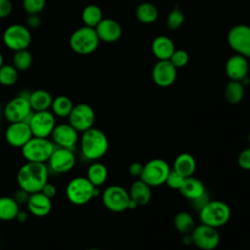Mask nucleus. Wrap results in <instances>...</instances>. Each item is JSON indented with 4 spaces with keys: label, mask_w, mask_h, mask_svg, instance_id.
Wrapping results in <instances>:
<instances>
[{
    "label": "nucleus",
    "mask_w": 250,
    "mask_h": 250,
    "mask_svg": "<svg viewBox=\"0 0 250 250\" xmlns=\"http://www.w3.org/2000/svg\"><path fill=\"white\" fill-rule=\"evenodd\" d=\"M3 64H4V58H3L2 53L0 52V67H1Z\"/></svg>",
    "instance_id": "obj_47"
},
{
    "label": "nucleus",
    "mask_w": 250,
    "mask_h": 250,
    "mask_svg": "<svg viewBox=\"0 0 250 250\" xmlns=\"http://www.w3.org/2000/svg\"><path fill=\"white\" fill-rule=\"evenodd\" d=\"M27 123L32 136L39 138H49L57 125L56 116L50 110L33 111Z\"/></svg>",
    "instance_id": "obj_11"
},
{
    "label": "nucleus",
    "mask_w": 250,
    "mask_h": 250,
    "mask_svg": "<svg viewBox=\"0 0 250 250\" xmlns=\"http://www.w3.org/2000/svg\"><path fill=\"white\" fill-rule=\"evenodd\" d=\"M32 55L27 49L17 51L13 56V65L17 68L18 71H25L29 69L32 65Z\"/></svg>",
    "instance_id": "obj_33"
},
{
    "label": "nucleus",
    "mask_w": 250,
    "mask_h": 250,
    "mask_svg": "<svg viewBox=\"0 0 250 250\" xmlns=\"http://www.w3.org/2000/svg\"><path fill=\"white\" fill-rule=\"evenodd\" d=\"M248 142L250 144V131H249V134H248Z\"/></svg>",
    "instance_id": "obj_49"
},
{
    "label": "nucleus",
    "mask_w": 250,
    "mask_h": 250,
    "mask_svg": "<svg viewBox=\"0 0 250 250\" xmlns=\"http://www.w3.org/2000/svg\"><path fill=\"white\" fill-rule=\"evenodd\" d=\"M100 40L104 42H114L121 36V26L112 19H103L95 27Z\"/></svg>",
    "instance_id": "obj_20"
},
{
    "label": "nucleus",
    "mask_w": 250,
    "mask_h": 250,
    "mask_svg": "<svg viewBox=\"0 0 250 250\" xmlns=\"http://www.w3.org/2000/svg\"><path fill=\"white\" fill-rule=\"evenodd\" d=\"M5 140L13 147H22L33 136L30 127L25 121L10 122L4 134Z\"/></svg>",
    "instance_id": "obj_15"
},
{
    "label": "nucleus",
    "mask_w": 250,
    "mask_h": 250,
    "mask_svg": "<svg viewBox=\"0 0 250 250\" xmlns=\"http://www.w3.org/2000/svg\"><path fill=\"white\" fill-rule=\"evenodd\" d=\"M229 46L239 55L250 58V27L244 24L235 25L228 35Z\"/></svg>",
    "instance_id": "obj_16"
},
{
    "label": "nucleus",
    "mask_w": 250,
    "mask_h": 250,
    "mask_svg": "<svg viewBox=\"0 0 250 250\" xmlns=\"http://www.w3.org/2000/svg\"><path fill=\"white\" fill-rule=\"evenodd\" d=\"M100 39L93 27L82 26L71 34L69 45L73 52L79 55H88L93 53L99 46Z\"/></svg>",
    "instance_id": "obj_6"
},
{
    "label": "nucleus",
    "mask_w": 250,
    "mask_h": 250,
    "mask_svg": "<svg viewBox=\"0 0 250 250\" xmlns=\"http://www.w3.org/2000/svg\"><path fill=\"white\" fill-rule=\"evenodd\" d=\"M3 41L6 47L14 52L25 50L31 43V33L25 25L19 23L12 24L5 29Z\"/></svg>",
    "instance_id": "obj_9"
},
{
    "label": "nucleus",
    "mask_w": 250,
    "mask_h": 250,
    "mask_svg": "<svg viewBox=\"0 0 250 250\" xmlns=\"http://www.w3.org/2000/svg\"><path fill=\"white\" fill-rule=\"evenodd\" d=\"M192 243L201 250H213L220 242V234L216 228L201 224L190 233Z\"/></svg>",
    "instance_id": "obj_14"
},
{
    "label": "nucleus",
    "mask_w": 250,
    "mask_h": 250,
    "mask_svg": "<svg viewBox=\"0 0 250 250\" xmlns=\"http://www.w3.org/2000/svg\"><path fill=\"white\" fill-rule=\"evenodd\" d=\"M19 211V203L13 196H0V221L15 220Z\"/></svg>",
    "instance_id": "obj_27"
},
{
    "label": "nucleus",
    "mask_w": 250,
    "mask_h": 250,
    "mask_svg": "<svg viewBox=\"0 0 250 250\" xmlns=\"http://www.w3.org/2000/svg\"><path fill=\"white\" fill-rule=\"evenodd\" d=\"M184 180H185V178L183 176H181L176 171L171 170L167 179H166V181H165V184L173 189H180V188L183 185Z\"/></svg>",
    "instance_id": "obj_39"
},
{
    "label": "nucleus",
    "mask_w": 250,
    "mask_h": 250,
    "mask_svg": "<svg viewBox=\"0 0 250 250\" xmlns=\"http://www.w3.org/2000/svg\"><path fill=\"white\" fill-rule=\"evenodd\" d=\"M129 195L138 206L146 205L151 199V187L139 179L132 184Z\"/></svg>",
    "instance_id": "obj_23"
},
{
    "label": "nucleus",
    "mask_w": 250,
    "mask_h": 250,
    "mask_svg": "<svg viewBox=\"0 0 250 250\" xmlns=\"http://www.w3.org/2000/svg\"><path fill=\"white\" fill-rule=\"evenodd\" d=\"M244 96V88L240 81L231 80L225 88V97L230 104H238Z\"/></svg>",
    "instance_id": "obj_31"
},
{
    "label": "nucleus",
    "mask_w": 250,
    "mask_h": 250,
    "mask_svg": "<svg viewBox=\"0 0 250 250\" xmlns=\"http://www.w3.org/2000/svg\"><path fill=\"white\" fill-rule=\"evenodd\" d=\"M80 151L88 160L102 158L108 150L109 143L106 135L100 129L92 127L80 137Z\"/></svg>",
    "instance_id": "obj_2"
},
{
    "label": "nucleus",
    "mask_w": 250,
    "mask_h": 250,
    "mask_svg": "<svg viewBox=\"0 0 250 250\" xmlns=\"http://www.w3.org/2000/svg\"><path fill=\"white\" fill-rule=\"evenodd\" d=\"M184 21V14L178 10H173L167 18V26L171 29H177L182 25Z\"/></svg>",
    "instance_id": "obj_37"
},
{
    "label": "nucleus",
    "mask_w": 250,
    "mask_h": 250,
    "mask_svg": "<svg viewBox=\"0 0 250 250\" xmlns=\"http://www.w3.org/2000/svg\"><path fill=\"white\" fill-rule=\"evenodd\" d=\"M130 199L129 192L124 188L117 185L107 187L102 194V200L104 207L115 213L127 210L129 208Z\"/></svg>",
    "instance_id": "obj_10"
},
{
    "label": "nucleus",
    "mask_w": 250,
    "mask_h": 250,
    "mask_svg": "<svg viewBox=\"0 0 250 250\" xmlns=\"http://www.w3.org/2000/svg\"><path fill=\"white\" fill-rule=\"evenodd\" d=\"M26 206L31 215L43 218L49 215L52 210V199L46 196L42 191L30 193Z\"/></svg>",
    "instance_id": "obj_19"
},
{
    "label": "nucleus",
    "mask_w": 250,
    "mask_h": 250,
    "mask_svg": "<svg viewBox=\"0 0 250 250\" xmlns=\"http://www.w3.org/2000/svg\"><path fill=\"white\" fill-rule=\"evenodd\" d=\"M143 168H144V165L141 163V162H133L129 165V168H128V171L129 173L133 176V177H141L142 175V172H143Z\"/></svg>",
    "instance_id": "obj_43"
},
{
    "label": "nucleus",
    "mask_w": 250,
    "mask_h": 250,
    "mask_svg": "<svg viewBox=\"0 0 250 250\" xmlns=\"http://www.w3.org/2000/svg\"><path fill=\"white\" fill-rule=\"evenodd\" d=\"M41 23V20L38 15H29L27 18V24L31 28H37Z\"/></svg>",
    "instance_id": "obj_45"
},
{
    "label": "nucleus",
    "mask_w": 250,
    "mask_h": 250,
    "mask_svg": "<svg viewBox=\"0 0 250 250\" xmlns=\"http://www.w3.org/2000/svg\"><path fill=\"white\" fill-rule=\"evenodd\" d=\"M12 9L13 6L10 0H0V19L10 16Z\"/></svg>",
    "instance_id": "obj_41"
},
{
    "label": "nucleus",
    "mask_w": 250,
    "mask_h": 250,
    "mask_svg": "<svg viewBox=\"0 0 250 250\" xmlns=\"http://www.w3.org/2000/svg\"><path fill=\"white\" fill-rule=\"evenodd\" d=\"M67 118L68 123L78 133H83L94 126L96 115L91 105L87 104H78L73 106Z\"/></svg>",
    "instance_id": "obj_12"
},
{
    "label": "nucleus",
    "mask_w": 250,
    "mask_h": 250,
    "mask_svg": "<svg viewBox=\"0 0 250 250\" xmlns=\"http://www.w3.org/2000/svg\"><path fill=\"white\" fill-rule=\"evenodd\" d=\"M28 96L29 93H27L26 95H23V93H21L6 104L3 113L9 123L18 121H28L33 112L28 101Z\"/></svg>",
    "instance_id": "obj_8"
},
{
    "label": "nucleus",
    "mask_w": 250,
    "mask_h": 250,
    "mask_svg": "<svg viewBox=\"0 0 250 250\" xmlns=\"http://www.w3.org/2000/svg\"><path fill=\"white\" fill-rule=\"evenodd\" d=\"M238 165L240 168L246 171H250V147L243 149L237 158Z\"/></svg>",
    "instance_id": "obj_40"
},
{
    "label": "nucleus",
    "mask_w": 250,
    "mask_h": 250,
    "mask_svg": "<svg viewBox=\"0 0 250 250\" xmlns=\"http://www.w3.org/2000/svg\"><path fill=\"white\" fill-rule=\"evenodd\" d=\"M28 101L33 111L49 110L53 102L52 95L46 90H35L29 93Z\"/></svg>",
    "instance_id": "obj_26"
},
{
    "label": "nucleus",
    "mask_w": 250,
    "mask_h": 250,
    "mask_svg": "<svg viewBox=\"0 0 250 250\" xmlns=\"http://www.w3.org/2000/svg\"><path fill=\"white\" fill-rule=\"evenodd\" d=\"M87 250H101V249H99V248H89Z\"/></svg>",
    "instance_id": "obj_48"
},
{
    "label": "nucleus",
    "mask_w": 250,
    "mask_h": 250,
    "mask_svg": "<svg viewBox=\"0 0 250 250\" xmlns=\"http://www.w3.org/2000/svg\"><path fill=\"white\" fill-rule=\"evenodd\" d=\"M18 75V70L13 64H3L0 67V84L12 86L17 82Z\"/></svg>",
    "instance_id": "obj_35"
},
{
    "label": "nucleus",
    "mask_w": 250,
    "mask_h": 250,
    "mask_svg": "<svg viewBox=\"0 0 250 250\" xmlns=\"http://www.w3.org/2000/svg\"><path fill=\"white\" fill-rule=\"evenodd\" d=\"M55 147V144L49 138L32 137L21 147V154L28 162L46 163Z\"/></svg>",
    "instance_id": "obj_5"
},
{
    "label": "nucleus",
    "mask_w": 250,
    "mask_h": 250,
    "mask_svg": "<svg viewBox=\"0 0 250 250\" xmlns=\"http://www.w3.org/2000/svg\"><path fill=\"white\" fill-rule=\"evenodd\" d=\"M152 52L159 61L169 60L175 52V46L169 37L157 36L152 42Z\"/></svg>",
    "instance_id": "obj_25"
},
{
    "label": "nucleus",
    "mask_w": 250,
    "mask_h": 250,
    "mask_svg": "<svg viewBox=\"0 0 250 250\" xmlns=\"http://www.w3.org/2000/svg\"><path fill=\"white\" fill-rule=\"evenodd\" d=\"M65 195L67 200L72 204L84 205L99 195V189L87 177H75L67 183Z\"/></svg>",
    "instance_id": "obj_3"
},
{
    "label": "nucleus",
    "mask_w": 250,
    "mask_h": 250,
    "mask_svg": "<svg viewBox=\"0 0 250 250\" xmlns=\"http://www.w3.org/2000/svg\"><path fill=\"white\" fill-rule=\"evenodd\" d=\"M107 176V168L101 162H93L87 170V179L98 188L106 181Z\"/></svg>",
    "instance_id": "obj_29"
},
{
    "label": "nucleus",
    "mask_w": 250,
    "mask_h": 250,
    "mask_svg": "<svg viewBox=\"0 0 250 250\" xmlns=\"http://www.w3.org/2000/svg\"><path fill=\"white\" fill-rule=\"evenodd\" d=\"M195 169H196V161L194 157L188 152H183L179 154L174 160L173 170L179 173L184 178L193 176Z\"/></svg>",
    "instance_id": "obj_24"
},
{
    "label": "nucleus",
    "mask_w": 250,
    "mask_h": 250,
    "mask_svg": "<svg viewBox=\"0 0 250 250\" xmlns=\"http://www.w3.org/2000/svg\"><path fill=\"white\" fill-rule=\"evenodd\" d=\"M41 191L46 195V196H48L49 198H53V197H55V195L57 194V188H56V187L53 185V184H51V183H47V184H45V186L42 188V189H41Z\"/></svg>",
    "instance_id": "obj_44"
},
{
    "label": "nucleus",
    "mask_w": 250,
    "mask_h": 250,
    "mask_svg": "<svg viewBox=\"0 0 250 250\" xmlns=\"http://www.w3.org/2000/svg\"><path fill=\"white\" fill-rule=\"evenodd\" d=\"M174 227L182 234H190L195 228L193 217L188 212H179L174 218Z\"/></svg>",
    "instance_id": "obj_30"
},
{
    "label": "nucleus",
    "mask_w": 250,
    "mask_h": 250,
    "mask_svg": "<svg viewBox=\"0 0 250 250\" xmlns=\"http://www.w3.org/2000/svg\"><path fill=\"white\" fill-rule=\"evenodd\" d=\"M15 220H17L19 223H25L28 220V213L25 211L20 210Z\"/></svg>",
    "instance_id": "obj_46"
},
{
    "label": "nucleus",
    "mask_w": 250,
    "mask_h": 250,
    "mask_svg": "<svg viewBox=\"0 0 250 250\" xmlns=\"http://www.w3.org/2000/svg\"><path fill=\"white\" fill-rule=\"evenodd\" d=\"M226 72L231 80L240 81L247 75L248 62L245 57L235 55L230 57L226 63Z\"/></svg>",
    "instance_id": "obj_21"
},
{
    "label": "nucleus",
    "mask_w": 250,
    "mask_h": 250,
    "mask_svg": "<svg viewBox=\"0 0 250 250\" xmlns=\"http://www.w3.org/2000/svg\"><path fill=\"white\" fill-rule=\"evenodd\" d=\"M47 162L49 171L56 174H65L73 169L76 157L72 149L56 146Z\"/></svg>",
    "instance_id": "obj_13"
},
{
    "label": "nucleus",
    "mask_w": 250,
    "mask_h": 250,
    "mask_svg": "<svg viewBox=\"0 0 250 250\" xmlns=\"http://www.w3.org/2000/svg\"><path fill=\"white\" fill-rule=\"evenodd\" d=\"M29 195H30V193H28V192L25 191L24 189L19 188V189H17V190L15 191L13 197L15 198V200H16L19 204H22V203H25V204H26Z\"/></svg>",
    "instance_id": "obj_42"
},
{
    "label": "nucleus",
    "mask_w": 250,
    "mask_h": 250,
    "mask_svg": "<svg viewBox=\"0 0 250 250\" xmlns=\"http://www.w3.org/2000/svg\"><path fill=\"white\" fill-rule=\"evenodd\" d=\"M179 191L184 197L190 200H195L205 194V187L199 179L190 176L185 178Z\"/></svg>",
    "instance_id": "obj_22"
},
{
    "label": "nucleus",
    "mask_w": 250,
    "mask_h": 250,
    "mask_svg": "<svg viewBox=\"0 0 250 250\" xmlns=\"http://www.w3.org/2000/svg\"><path fill=\"white\" fill-rule=\"evenodd\" d=\"M72 101L63 95L57 96L56 98H53V102L51 104V111L55 116L65 118L68 117L70 114L72 108H73Z\"/></svg>",
    "instance_id": "obj_28"
},
{
    "label": "nucleus",
    "mask_w": 250,
    "mask_h": 250,
    "mask_svg": "<svg viewBox=\"0 0 250 250\" xmlns=\"http://www.w3.org/2000/svg\"><path fill=\"white\" fill-rule=\"evenodd\" d=\"M137 18L144 23H151L157 18V10L150 3H143L137 8Z\"/></svg>",
    "instance_id": "obj_34"
},
{
    "label": "nucleus",
    "mask_w": 250,
    "mask_h": 250,
    "mask_svg": "<svg viewBox=\"0 0 250 250\" xmlns=\"http://www.w3.org/2000/svg\"><path fill=\"white\" fill-rule=\"evenodd\" d=\"M49 173L46 163L26 161L17 173V183L19 188L28 193L38 192L48 183Z\"/></svg>",
    "instance_id": "obj_1"
},
{
    "label": "nucleus",
    "mask_w": 250,
    "mask_h": 250,
    "mask_svg": "<svg viewBox=\"0 0 250 250\" xmlns=\"http://www.w3.org/2000/svg\"><path fill=\"white\" fill-rule=\"evenodd\" d=\"M170 171L171 168L164 159L153 158L144 165L140 179L150 187H158L165 184Z\"/></svg>",
    "instance_id": "obj_7"
},
{
    "label": "nucleus",
    "mask_w": 250,
    "mask_h": 250,
    "mask_svg": "<svg viewBox=\"0 0 250 250\" xmlns=\"http://www.w3.org/2000/svg\"><path fill=\"white\" fill-rule=\"evenodd\" d=\"M50 137L56 146L72 150L79 139L78 132L69 123L57 124Z\"/></svg>",
    "instance_id": "obj_17"
},
{
    "label": "nucleus",
    "mask_w": 250,
    "mask_h": 250,
    "mask_svg": "<svg viewBox=\"0 0 250 250\" xmlns=\"http://www.w3.org/2000/svg\"><path fill=\"white\" fill-rule=\"evenodd\" d=\"M169 61L173 63V65L178 68V67H183L185 66L188 62V55L186 51L184 50H175Z\"/></svg>",
    "instance_id": "obj_38"
},
{
    "label": "nucleus",
    "mask_w": 250,
    "mask_h": 250,
    "mask_svg": "<svg viewBox=\"0 0 250 250\" xmlns=\"http://www.w3.org/2000/svg\"><path fill=\"white\" fill-rule=\"evenodd\" d=\"M82 20L86 26L95 28L103 20L102 10L96 5H89L82 12Z\"/></svg>",
    "instance_id": "obj_32"
},
{
    "label": "nucleus",
    "mask_w": 250,
    "mask_h": 250,
    "mask_svg": "<svg viewBox=\"0 0 250 250\" xmlns=\"http://www.w3.org/2000/svg\"><path fill=\"white\" fill-rule=\"evenodd\" d=\"M46 5V0H22L24 11L29 15H38L43 11Z\"/></svg>",
    "instance_id": "obj_36"
},
{
    "label": "nucleus",
    "mask_w": 250,
    "mask_h": 250,
    "mask_svg": "<svg viewBox=\"0 0 250 250\" xmlns=\"http://www.w3.org/2000/svg\"><path fill=\"white\" fill-rule=\"evenodd\" d=\"M177 77V68L169 60L159 61L152 69V79L160 87L171 86Z\"/></svg>",
    "instance_id": "obj_18"
},
{
    "label": "nucleus",
    "mask_w": 250,
    "mask_h": 250,
    "mask_svg": "<svg viewBox=\"0 0 250 250\" xmlns=\"http://www.w3.org/2000/svg\"><path fill=\"white\" fill-rule=\"evenodd\" d=\"M199 217L202 224L217 229L229 222L230 209L227 203L221 200H208L199 209Z\"/></svg>",
    "instance_id": "obj_4"
}]
</instances>
